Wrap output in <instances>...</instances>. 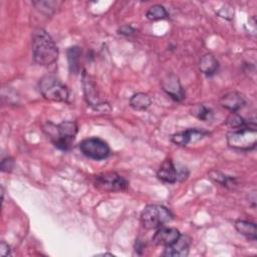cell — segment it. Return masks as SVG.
Returning a JSON list of instances; mask_svg holds the SVG:
<instances>
[{"instance_id":"21","label":"cell","mask_w":257,"mask_h":257,"mask_svg":"<svg viewBox=\"0 0 257 257\" xmlns=\"http://www.w3.org/2000/svg\"><path fill=\"white\" fill-rule=\"evenodd\" d=\"M210 176H211V178H212L214 181H216V182L222 184L223 186H226V187L231 186V187H233V186L235 185L234 179H232V178H230V177H227V176H225V175H223V174H221V173H219V172L212 171V172L210 173Z\"/></svg>"},{"instance_id":"1","label":"cell","mask_w":257,"mask_h":257,"mask_svg":"<svg viewBox=\"0 0 257 257\" xmlns=\"http://www.w3.org/2000/svg\"><path fill=\"white\" fill-rule=\"evenodd\" d=\"M32 56L37 64L43 66L54 63L58 57L55 42L43 28H37L32 32Z\"/></svg>"},{"instance_id":"9","label":"cell","mask_w":257,"mask_h":257,"mask_svg":"<svg viewBox=\"0 0 257 257\" xmlns=\"http://www.w3.org/2000/svg\"><path fill=\"white\" fill-rule=\"evenodd\" d=\"M163 89L174 100L181 101L185 98V91L180 83V80L175 74H168L162 81Z\"/></svg>"},{"instance_id":"4","label":"cell","mask_w":257,"mask_h":257,"mask_svg":"<svg viewBox=\"0 0 257 257\" xmlns=\"http://www.w3.org/2000/svg\"><path fill=\"white\" fill-rule=\"evenodd\" d=\"M39 89L41 94L48 100L63 102L69 97V90L58 78L54 75H44L39 81Z\"/></svg>"},{"instance_id":"3","label":"cell","mask_w":257,"mask_h":257,"mask_svg":"<svg viewBox=\"0 0 257 257\" xmlns=\"http://www.w3.org/2000/svg\"><path fill=\"white\" fill-rule=\"evenodd\" d=\"M227 143L229 147L240 151L254 149L257 144V126L255 120L249 121L245 126L228 134Z\"/></svg>"},{"instance_id":"18","label":"cell","mask_w":257,"mask_h":257,"mask_svg":"<svg viewBox=\"0 0 257 257\" xmlns=\"http://www.w3.org/2000/svg\"><path fill=\"white\" fill-rule=\"evenodd\" d=\"M79 54H80V50L77 46H73L70 47L67 51V56H68V62H69V69L71 72L73 73H77L78 72V58H79Z\"/></svg>"},{"instance_id":"25","label":"cell","mask_w":257,"mask_h":257,"mask_svg":"<svg viewBox=\"0 0 257 257\" xmlns=\"http://www.w3.org/2000/svg\"><path fill=\"white\" fill-rule=\"evenodd\" d=\"M0 254L1 256H7L10 254V247L4 241H2L0 244Z\"/></svg>"},{"instance_id":"10","label":"cell","mask_w":257,"mask_h":257,"mask_svg":"<svg viewBox=\"0 0 257 257\" xmlns=\"http://www.w3.org/2000/svg\"><path fill=\"white\" fill-rule=\"evenodd\" d=\"M207 135V132L197 130V128H190L184 132H180L174 134L172 136V142L178 146H187L191 143H195L200 141Z\"/></svg>"},{"instance_id":"14","label":"cell","mask_w":257,"mask_h":257,"mask_svg":"<svg viewBox=\"0 0 257 257\" xmlns=\"http://www.w3.org/2000/svg\"><path fill=\"white\" fill-rule=\"evenodd\" d=\"M218 67H219V62L215 58V56H213L212 54H205L200 59L199 68L201 72L206 75L214 74L215 72H217Z\"/></svg>"},{"instance_id":"11","label":"cell","mask_w":257,"mask_h":257,"mask_svg":"<svg viewBox=\"0 0 257 257\" xmlns=\"http://www.w3.org/2000/svg\"><path fill=\"white\" fill-rule=\"evenodd\" d=\"M181 236V233L176 228L161 227L154 235L153 242L156 245L161 246H170L175 243Z\"/></svg>"},{"instance_id":"7","label":"cell","mask_w":257,"mask_h":257,"mask_svg":"<svg viewBox=\"0 0 257 257\" xmlns=\"http://www.w3.org/2000/svg\"><path fill=\"white\" fill-rule=\"evenodd\" d=\"M93 184L94 187L101 192L124 191L128 186L127 181L114 172H108L97 175L94 178Z\"/></svg>"},{"instance_id":"12","label":"cell","mask_w":257,"mask_h":257,"mask_svg":"<svg viewBox=\"0 0 257 257\" xmlns=\"http://www.w3.org/2000/svg\"><path fill=\"white\" fill-rule=\"evenodd\" d=\"M220 103L223 107L229 109L231 112H236L245 105L246 100L244 95L241 94L240 92L231 91L224 94L221 97Z\"/></svg>"},{"instance_id":"6","label":"cell","mask_w":257,"mask_h":257,"mask_svg":"<svg viewBox=\"0 0 257 257\" xmlns=\"http://www.w3.org/2000/svg\"><path fill=\"white\" fill-rule=\"evenodd\" d=\"M80 152L87 158L100 161L106 159L110 154L108 145L99 138H88L79 144Z\"/></svg>"},{"instance_id":"5","label":"cell","mask_w":257,"mask_h":257,"mask_svg":"<svg viewBox=\"0 0 257 257\" xmlns=\"http://www.w3.org/2000/svg\"><path fill=\"white\" fill-rule=\"evenodd\" d=\"M173 219L171 212L161 205H149L141 214V222L146 229H156L169 223Z\"/></svg>"},{"instance_id":"13","label":"cell","mask_w":257,"mask_h":257,"mask_svg":"<svg viewBox=\"0 0 257 257\" xmlns=\"http://www.w3.org/2000/svg\"><path fill=\"white\" fill-rule=\"evenodd\" d=\"M190 239L187 236H180V238L170 246H167L163 255L171 257H185L189 253Z\"/></svg>"},{"instance_id":"24","label":"cell","mask_w":257,"mask_h":257,"mask_svg":"<svg viewBox=\"0 0 257 257\" xmlns=\"http://www.w3.org/2000/svg\"><path fill=\"white\" fill-rule=\"evenodd\" d=\"M135 29L132 26L128 25H123L118 29V33L122 34V35H132L135 33Z\"/></svg>"},{"instance_id":"8","label":"cell","mask_w":257,"mask_h":257,"mask_svg":"<svg viewBox=\"0 0 257 257\" xmlns=\"http://www.w3.org/2000/svg\"><path fill=\"white\" fill-rule=\"evenodd\" d=\"M157 176L163 182L174 184L178 181L185 180L188 176V171L186 168L178 169V167L174 165L173 161L168 159L165 160L160 166Z\"/></svg>"},{"instance_id":"20","label":"cell","mask_w":257,"mask_h":257,"mask_svg":"<svg viewBox=\"0 0 257 257\" xmlns=\"http://www.w3.org/2000/svg\"><path fill=\"white\" fill-rule=\"evenodd\" d=\"M226 123L233 127L234 130H237V128H241L243 126H245L248 122H246L242 116H240L237 112H231L230 115L227 117L226 119Z\"/></svg>"},{"instance_id":"15","label":"cell","mask_w":257,"mask_h":257,"mask_svg":"<svg viewBox=\"0 0 257 257\" xmlns=\"http://www.w3.org/2000/svg\"><path fill=\"white\" fill-rule=\"evenodd\" d=\"M152 104V99L151 97L144 92H138L134 94L131 99H130V105L135 109V110H146L150 105Z\"/></svg>"},{"instance_id":"23","label":"cell","mask_w":257,"mask_h":257,"mask_svg":"<svg viewBox=\"0 0 257 257\" xmlns=\"http://www.w3.org/2000/svg\"><path fill=\"white\" fill-rule=\"evenodd\" d=\"M14 163L10 157H7L2 160L1 162V170L2 172H10L13 169Z\"/></svg>"},{"instance_id":"2","label":"cell","mask_w":257,"mask_h":257,"mask_svg":"<svg viewBox=\"0 0 257 257\" xmlns=\"http://www.w3.org/2000/svg\"><path fill=\"white\" fill-rule=\"evenodd\" d=\"M77 130L76 122L70 120L62 121L57 125L49 122L44 126L45 133L51 139L54 146L62 151L70 149L77 134Z\"/></svg>"},{"instance_id":"16","label":"cell","mask_w":257,"mask_h":257,"mask_svg":"<svg viewBox=\"0 0 257 257\" xmlns=\"http://www.w3.org/2000/svg\"><path fill=\"white\" fill-rule=\"evenodd\" d=\"M235 228L237 231L250 240H256V225L252 222L245 220H238L235 222Z\"/></svg>"},{"instance_id":"19","label":"cell","mask_w":257,"mask_h":257,"mask_svg":"<svg viewBox=\"0 0 257 257\" xmlns=\"http://www.w3.org/2000/svg\"><path fill=\"white\" fill-rule=\"evenodd\" d=\"M191 113L195 117H197V118H199L201 120H208L213 115L212 110L210 108H208L207 106H205L204 104H196V105H194L192 107V109H191Z\"/></svg>"},{"instance_id":"22","label":"cell","mask_w":257,"mask_h":257,"mask_svg":"<svg viewBox=\"0 0 257 257\" xmlns=\"http://www.w3.org/2000/svg\"><path fill=\"white\" fill-rule=\"evenodd\" d=\"M33 4L36 6V8H38L39 10H41L42 12H45L46 14L49 13L50 10H52V8L57 5L56 2H33Z\"/></svg>"},{"instance_id":"17","label":"cell","mask_w":257,"mask_h":257,"mask_svg":"<svg viewBox=\"0 0 257 257\" xmlns=\"http://www.w3.org/2000/svg\"><path fill=\"white\" fill-rule=\"evenodd\" d=\"M146 16H147L148 19L156 21V20L165 19L169 15H168V12H167L166 8L163 5L156 4V5H153L149 8V10L146 13Z\"/></svg>"}]
</instances>
